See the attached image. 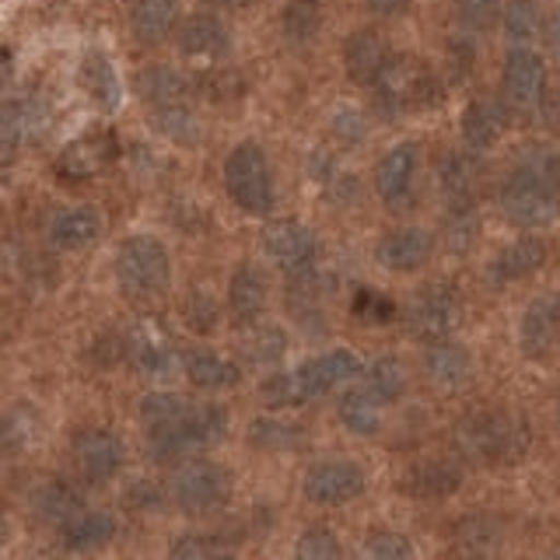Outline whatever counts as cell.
Here are the masks:
<instances>
[{
    "mask_svg": "<svg viewBox=\"0 0 560 560\" xmlns=\"http://www.w3.org/2000/svg\"><path fill=\"white\" fill-rule=\"evenodd\" d=\"M501 214L515 228H542L560 214V151H533L501 186Z\"/></svg>",
    "mask_w": 560,
    "mask_h": 560,
    "instance_id": "1",
    "label": "cell"
},
{
    "mask_svg": "<svg viewBox=\"0 0 560 560\" xmlns=\"http://www.w3.org/2000/svg\"><path fill=\"white\" fill-rule=\"evenodd\" d=\"M116 280L119 291L133 302H151L172 280L168 245L154 235H130L116 249Z\"/></svg>",
    "mask_w": 560,
    "mask_h": 560,
    "instance_id": "2",
    "label": "cell"
},
{
    "mask_svg": "<svg viewBox=\"0 0 560 560\" xmlns=\"http://www.w3.org/2000/svg\"><path fill=\"white\" fill-rule=\"evenodd\" d=\"M224 192L238 210L245 214H270L273 210V172L267 162V151H262L256 140H242L224 158L221 168Z\"/></svg>",
    "mask_w": 560,
    "mask_h": 560,
    "instance_id": "3",
    "label": "cell"
},
{
    "mask_svg": "<svg viewBox=\"0 0 560 560\" xmlns=\"http://www.w3.org/2000/svg\"><path fill=\"white\" fill-rule=\"evenodd\" d=\"M434 78L424 63H417L413 57H393V63L385 67V74L378 78L375 92V113L382 119H399L407 113L428 109L434 102Z\"/></svg>",
    "mask_w": 560,
    "mask_h": 560,
    "instance_id": "4",
    "label": "cell"
},
{
    "mask_svg": "<svg viewBox=\"0 0 560 560\" xmlns=\"http://www.w3.org/2000/svg\"><path fill=\"white\" fill-rule=\"evenodd\" d=\"M232 472L210 459H189L172 472L168 498L186 515H210L232 501Z\"/></svg>",
    "mask_w": 560,
    "mask_h": 560,
    "instance_id": "5",
    "label": "cell"
},
{
    "mask_svg": "<svg viewBox=\"0 0 560 560\" xmlns=\"http://www.w3.org/2000/svg\"><path fill=\"white\" fill-rule=\"evenodd\" d=\"M466 445L477 459L490 466H504V463L522 459L525 448H529V428L512 413L487 410L466 424Z\"/></svg>",
    "mask_w": 560,
    "mask_h": 560,
    "instance_id": "6",
    "label": "cell"
},
{
    "mask_svg": "<svg viewBox=\"0 0 560 560\" xmlns=\"http://www.w3.org/2000/svg\"><path fill=\"white\" fill-rule=\"evenodd\" d=\"M463 294L459 288L445 284V280H438V284L424 288L413 305L407 312V323H410V332L420 340V343H438V340H452L455 329L463 326Z\"/></svg>",
    "mask_w": 560,
    "mask_h": 560,
    "instance_id": "7",
    "label": "cell"
},
{
    "mask_svg": "<svg viewBox=\"0 0 560 560\" xmlns=\"http://www.w3.org/2000/svg\"><path fill=\"white\" fill-rule=\"evenodd\" d=\"M501 88L508 105L518 116L536 119L547 105V60L529 46H515L501 70Z\"/></svg>",
    "mask_w": 560,
    "mask_h": 560,
    "instance_id": "8",
    "label": "cell"
},
{
    "mask_svg": "<svg viewBox=\"0 0 560 560\" xmlns=\"http://www.w3.org/2000/svg\"><path fill=\"white\" fill-rule=\"evenodd\" d=\"M364 483H368V477H364V469L358 463H350V459H323V463H315L305 472L302 494L312 504L337 508V504L354 501L364 490Z\"/></svg>",
    "mask_w": 560,
    "mask_h": 560,
    "instance_id": "9",
    "label": "cell"
},
{
    "mask_svg": "<svg viewBox=\"0 0 560 560\" xmlns=\"http://www.w3.org/2000/svg\"><path fill=\"white\" fill-rule=\"evenodd\" d=\"M262 249L288 277L315 270V256H319V242H315L312 228L302 221H273L262 232Z\"/></svg>",
    "mask_w": 560,
    "mask_h": 560,
    "instance_id": "10",
    "label": "cell"
},
{
    "mask_svg": "<svg viewBox=\"0 0 560 560\" xmlns=\"http://www.w3.org/2000/svg\"><path fill=\"white\" fill-rule=\"evenodd\" d=\"M74 463L84 480L105 483L127 466V445H122V438L113 431L88 428L74 438Z\"/></svg>",
    "mask_w": 560,
    "mask_h": 560,
    "instance_id": "11",
    "label": "cell"
},
{
    "mask_svg": "<svg viewBox=\"0 0 560 560\" xmlns=\"http://www.w3.org/2000/svg\"><path fill=\"white\" fill-rule=\"evenodd\" d=\"M417 172H420V144L413 140H402L393 151H385L375 165V192L382 203H402L413 192L417 183Z\"/></svg>",
    "mask_w": 560,
    "mask_h": 560,
    "instance_id": "12",
    "label": "cell"
},
{
    "mask_svg": "<svg viewBox=\"0 0 560 560\" xmlns=\"http://www.w3.org/2000/svg\"><path fill=\"white\" fill-rule=\"evenodd\" d=\"M122 361H130L133 372L151 378H165L175 368H183V354L175 350V343L151 326L133 329L130 337H122Z\"/></svg>",
    "mask_w": 560,
    "mask_h": 560,
    "instance_id": "13",
    "label": "cell"
},
{
    "mask_svg": "<svg viewBox=\"0 0 560 560\" xmlns=\"http://www.w3.org/2000/svg\"><path fill=\"white\" fill-rule=\"evenodd\" d=\"M175 39H179V52L192 63H221L232 49L228 25L214 14H189L175 32Z\"/></svg>",
    "mask_w": 560,
    "mask_h": 560,
    "instance_id": "14",
    "label": "cell"
},
{
    "mask_svg": "<svg viewBox=\"0 0 560 560\" xmlns=\"http://www.w3.org/2000/svg\"><path fill=\"white\" fill-rule=\"evenodd\" d=\"M389 63H393V52H389V46H385V39L378 32L354 28L343 39V67H347V78L354 84L375 88Z\"/></svg>",
    "mask_w": 560,
    "mask_h": 560,
    "instance_id": "15",
    "label": "cell"
},
{
    "mask_svg": "<svg viewBox=\"0 0 560 560\" xmlns=\"http://www.w3.org/2000/svg\"><path fill=\"white\" fill-rule=\"evenodd\" d=\"M518 343L525 350V358L553 354L560 343V298L542 294L525 305L522 323H518Z\"/></svg>",
    "mask_w": 560,
    "mask_h": 560,
    "instance_id": "16",
    "label": "cell"
},
{
    "mask_svg": "<svg viewBox=\"0 0 560 560\" xmlns=\"http://www.w3.org/2000/svg\"><path fill=\"white\" fill-rule=\"evenodd\" d=\"M358 375H364V364H361V358L354 354V350H347V347L326 350V354L298 364V378H302L308 399H319V396L332 393L337 385H347L350 378H358Z\"/></svg>",
    "mask_w": 560,
    "mask_h": 560,
    "instance_id": "17",
    "label": "cell"
},
{
    "mask_svg": "<svg viewBox=\"0 0 560 560\" xmlns=\"http://www.w3.org/2000/svg\"><path fill=\"white\" fill-rule=\"evenodd\" d=\"M78 88L98 105L102 113H116L122 105L119 70H116L109 52H102V49H88L78 60Z\"/></svg>",
    "mask_w": 560,
    "mask_h": 560,
    "instance_id": "18",
    "label": "cell"
},
{
    "mask_svg": "<svg viewBox=\"0 0 560 560\" xmlns=\"http://www.w3.org/2000/svg\"><path fill=\"white\" fill-rule=\"evenodd\" d=\"M270 302V284L256 262H242L235 267L232 280H228V312L238 326H256L259 315L267 312Z\"/></svg>",
    "mask_w": 560,
    "mask_h": 560,
    "instance_id": "19",
    "label": "cell"
},
{
    "mask_svg": "<svg viewBox=\"0 0 560 560\" xmlns=\"http://www.w3.org/2000/svg\"><path fill=\"white\" fill-rule=\"evenodd\" d=\"M547 259H550L547 238L522 235L515 242H508L504 249L494 256V262H490V280H494V284H515V280L539 273L542 267H547Z\"/></svg>",
    "mask_w": 560,
    "mask_h": 560,
    "instance_id": "20",
    "label": "cell"
},
{
    "mask_svg": "<svg viewBox=\"0 0 560 560\" xmlns=\"http://www.w3.org/2000/svg\"><path fill=\"white\" fill-rule=\"evenodd\" d=\"M434 253V238L420 228H396V232L378 238V262L393 273H417Z\"/></svg>",
    "mask_w": 560,
    "mask_h": 560,
    "instance_id": "21",
    "label": "cell"
},
{
    "mask_svg": "<svg viewBox=\"0 0 560 560\" xmlns=\"http://www.w3.org/2000/svg\"><path fill=\"white\" fill-rule=\"evenodd\" d=\"M102 238V214L95 207H63L49 221V242L60 253H84Z\"/></svg>",
    "mask_w": 560,
    "mask_h": 560,
    "instance_id": "22",
    "label": "cell"
},
{
    "mask_svg": "<svg viewBox=\"0 0 560 560\" xmlns=\"http://www.w3.org/2000/svg\"><path fill=\"white\" fill-rule=\"evenodd\" d=\"M183 375L189 378V385H197L203 393H224V389H235L242 372L235 361H228L218 350H186L183 354Z\"/></svg>",
    "mask_w": 560,
    "mask_h": 560,
    "instance_id": "23",
    "label": "cell"
},
{
    "mask_svg": "<svg viewBox=\"0 0 560 560\" xmlns=\"http://www.w3.org/2000/svg\"><path fill=\"white\" fill-rule=\"evenodd\" d=\"M113 144H116L113 133H105V130H92L78 140H70L60 154V172L70 175V179H92V175H98L109 165V158L116 151Z\"/></svg>",
    "mask_w": 560,
    "mask_h": 560,
    "instance_id": "24",
    "label": "cell"
},
{
    "mask_svg": "<svg viewBox=\"0 0 560 560\" xmlns=\"http://www.w3.org/2000/svg\"><path fill=\"white\" fill-rule=\"evenodd\" d=\"M183 0H133L130 8V32L137 43L158 46L179 25Z\"/></svg>",
    "mask_w": 560,
    "mask_h": 560,
    "instance_id": "25",
    "label": "cell"
},
{
    "mask_svg": "<svg viewBox=\"0 0 560 560\" xmlns=\"http://www.w3.org/2000/svg\"><path fill=\"white\" fill-rule=\"evenodd\" d=\"M424 375L438 385V389H459L472 375V358L463 343L455 340H438L424 350Z\"/></svg>",
    "mask_w": 560,
    "mask_h": 560,
    "instance_id": "26",
    "label": "cell"
},
{
    "mask_svg": "<svg viewBox=\"0 0 560 560\" xmlns=\"http://www.w3.org/2000/svg\"><path fill=\"white\" fill-rule=\"evenodd\" d=\"M480 168L469 154L455 151L442 162V200L445 210H477Z\"/></svg>",
    "mask_w": 560,
    "mask_h": 560,
    "instance_id": "27",
    "label": "cell"
},
{
    "mask_svg": "<svg viewBox=\"0 0 560 560\" xmlns=\"http://www.w3.org/2000/svg\"><path fill=\"white\" fill-rule=\"evenodd\" d=\"M508 130V113L494 98H472L463 109V140L472 151H490Z\"/></svg>",
    "mask_w": 560,
    "mask_h": 560,
    "instance_id": "28",
    "label": "cell"
},
{
    "mask_svg": "<svg viewBox=\"0 0 560 560\" xmlns=\"http://www.w3.org/2000/svg\"><path fill=\"white\" fill-rule=\"evenodd\" d=\"M32 508H35V515H39L43 522L63 529V525L74 518L78 512H84V498H81V490L74 483L46 480V483H39V487L32 490Z\"/></svg>",
    "mask_w": 560,
    "mask_h": 560,
    "instance_id": "29",
    "label": "cell"
},
{
    "mask_svg": "<svg viewBox=\"0 0 560 560\" xmlns=\"http://www.w3.org/2000/svg\"><path fill=\"white\" fill-rule=\"evenodd\" d=\"M140 95L148 98L151 116L154 113H168V109H183L189 102V81L183 74H175L168 67H151L140 74Z\"/></svg>",
    "mask_w": 560,
    "mask_h": 560,
    "instance_id": "30",
    "label": "cell"
},
{
    "mask_svg": "<svg viewBox=\"0 0 560 560\" xmlns=\"http://www.w3.org/2000/svg\"><path fill=\"white\" fill-rule=\"evenodd\" d=\"M116 518L109 512H102V508H84L74 518H70L60 536H63V547L67 550H95V547H105L113 536H116Z\"/></svg>",
    "mask_w": 560,
    "mask_h": 560,
    "instance_id": "31",
    "label": "cell"
},
{
    "mask_svg": "<svg viewBox=\"0 0 560 560\" xmlns=\"http://www.w3.org/2000/svg\"><path fill=\"white\" fill-rule=\"evenodd\" d=\"M337 413H340V424L350 434H358V438H372L382 428V402L368 393L364 385H358V389H347L340 396Z\"/></svg>",
    "mask_w": 560,
    "mask_h": 560,
    "instance_id": "32",
    "label": "cell"
},
{
    "mask_svg": "<svg viewBox=\"0 0 560 560\" xmlns=\"http://www.w3.org/2000/svg\"><path fill=\"white\" fill-rule=\"evenodd\" d=\"M459 469L445 459H428L407 472L402 487L410 490L413 498H448L452 490H459Z\"/></svg>",
    "mask_w": 560,
    "mask_h": 560,
    "instance_id": "33",
    "label": "cell"
},
{
    "mask_svg": "<svg viewBox=\"0 0 560 560\" xmlns=\"http://www.w3.org/2000/svg\"><path fill=\"white\" fill-rule=\"evenodd\" d=\"M361 385L382 402V407H389V402H399L402 393H407V368H402L399 358L382 354V358H375L372 364L364 368V382Z\"/></svg>",
    "mask_w": 560,
    "mask_h": 560,
    "instance_id": "34",
    "label": "cell"
},
{
    "mask_svg": "<svg viewBox=\"0 0 560 560\" xmlns=\"http://www.w3.org/2000/svg\"><path fill=\"white\" fill-rule=\"evenodd\" d=\"M501 25L515 46H529L539 35H547V18H542L539 0H508L501 11Z\"/></svg>",
    "mask_w": 560,
    "mask_h": 560,
    "instance_id": "35",
    "label": "cell"
},
{
    "mask_svg": "<svg viewBox=\"0 0 560 560\" xmlns=\"http://www.w3.org/2000/svg\"><path fill=\"white\" fill-rule=\"evenodd\" d=\"M323 25V0H288L280 14V28L291 43H312Z\"/></svg>",
    "mask_w": 560,
    "mask_h": 560,
    "instance_id": "36",
    "label": "cell"
},
{
    "mask_svg": "<svg viewBox=\"0 0 560 560\" xmlns=\"http://www.w3.org/2000/svg\"><path fill=\"white\" fill-rule=\"evenodd\" d=\"M302 442L305 438L298 431V424L280 417H259L249 428V445H256L259 452H294Z\"/></svg>",
    "mask_w": 560,
    "mask_h": 560,
    "instance_id": "37",
    "label": "cell"
},
{
    "mask_svg": "<svg viewBox=\"0 0 560 560\" xmlns=\"http://www.w3.org/2000/svg\"><path fill=\"white\" fill-rule=\"evenodd\" d=\"M186 428H189L192 445L207 448L228 434V410L218 407V402H192L189 417H186Z\"/></svg>",
    "mask_w": 560,
    "mask_h": 560,
    "instance_id": "38",
    "label": "cell"
},
{
    "mask_svg": "<svg viewBox=\"0 0 560 560\" xmlns=\"http://www.w3.org/2000/svg\"><path fill=\"white\" fill-rule=\"evenodd\" d=\"M28 140H32V130H28L25 102L8 98L4 109H0V144H4V165L14 162V154L22 151Z\"/></svg>",
    "mask_w": 560,
    "mask_h": 560,
    "instance_id": "39",
    "label": "cell"
},
{
    "mask_svg": "<svg viewBox=\"0 0 560 560\" xmlns=\"http://www.w3.org/2000/svg\"><path fill=\"white\" fill-rule=\"evenodd\" d=\"M262 402L270 410H284V407H298V402H308L305 385L298 378V368H288V372H273L267 382H262Z\"/></svg>",
    "mask_w": 560,
    "mask_h": 560,
    "instance_id": "40",
    "label": "cell"
},
{
    "mask_svg": "<svg viewBox=\"0 0 560 560\" xmlns=\"http://www.w3.org/2000/svg\"><path fill=\"white\" fill-rule=\"evenodd\" d=\"M298 557H308V560H337L343 557V542L340 536L329 529V525H312L302 536H298Z\"/></svg>",
    "mask_w": 560,
    "mask_h": 560,
    "instance_id": "41",
    "label": "cell"
},
{
    "mask_svg": "<svg viewBox=\"0 0 560 560\" xmlns=\"http://www.w3.org/2000/svg\"><path fill=\"white\" fill-rule=\"evenodd\" d=\"M284 350H288V337L273 326H259L249 332V340H245V358L253 364H277L284 358Z\"/></svg>",
    "mask_w": 560,
    "mask_h": 560,
    "instance_id": "42",
    "label": "cell"
},
{
    "mask_svg": "<svg viewBox=\"0 0 560 560\" xmlns=\"http://www.w3.org/2000/svg\"><path fill=\"white\" fill-rule=\"evenodd\" d=\"M455 11H459V22L469 32H487L501 22V0H455Z\"/></svg>",
    "mask_w": 560,
    "mask_h": 560,
    "instance_id": "43",
    "label": "cell"
},
{
    "mask_svg": "<svg viewBox=\"0 0 560 560\" xmlns=\"http://www.w3.org/2000/svg\"><path fill=\"white\" fill-rule=\"evenodd\" d=\"M189 402L179 396V393H151L144 402H140V417H144V424L154 428V424H168V420L183 417Z\"/></svg>",
    "mask_w": 560,
    "mask_h": 560,
    "instance_id": "44",
    "label": "cell"
},
{
    "mask_svg": "<svg viewBox=\"0 0 560 560\" xmlns=\"http://www.w3.org/2000/svg\"><path fill=\"white\" fill-rule=\"evenodd\" d=\"M364 553L378 557V560H407V557H413V542L402 533L378 529V533H372L364 539Z\"/></svg>",
    "mask_w": 560,
    "mask_h": 560,
    "instance_id": "45",
    "label": "cell"
},
{
    "mask_svg": "<svg viewBox=\"0 0 560 560\" xmlns=\"http://www.w3.org/2000/svg\"><path fill=\"white\" fill-rule=\"evenodd\" d=\"M168 553L172 557H224L232 550H228L224 542H214V536H207V533H189L175 539Z\"/></svg>",
    "mask_w": 560,
    "mask_h": 560,
    "instance_id": "46",
    "label": "cell"
},
{
    "mask_svg": "<svg viewBox=\"0 0 560 560\" xmlns=\"http://www.w3.org/2000/svg\"><path fill=\"white\" fill-rule=\"evenodd\" d=\"M183 319H186L189 329L207 332V329H214V326H218V305L210 302L207 294H189V298H186V305H183Z\"/></svg>",
    "mask_w": 560,
    "mask_h": 560,
    "instance_id": "47",
    "label": "cell"
},
{
    "mask_svg": "<svg viewBox=\"0 0 560 560\" xmlns=\"http://www.w3.org/2000/svg\"><path fill=\"white\" fill-rule=\"evenodd\" d=\"M332 133L343 144H358L361 137H368V119L358 109H337L332 113Z\"/></svg>",
    "mask_w": 560,
    "mask_h": 560,
    "instance_id": "48",
    "label": "cell"
},
{
    "mask_svg": "<svg viewBox=\"0 0 560 560\" xmlns=\"http://www.w3.org/2000/svg\"><path fill=\"white\" fill-rule=\"evenodd\" d=\"M162 498H165V490L151 480H140L127 490V504L133 508V512H154V508L162 504Z\"/></svg>",
    "mask_w": 560,
    "mask_h": 560,
    "instance_id": "49",
    "label": "cell"
},
{
    "mask_svg": "<svg viewBox=\"0 0 560 560\" xmlns=\"http://www.w3.org/2000/svg\"><path fill=\"white\" fill-rule=\"evenodd\" d=\"M368 8H372L375 14H382V18H396V14H402L410 8V0H368Z\"/></svg>",
    "mask_w": 560,
    "mask_h": 560,
    "instance_id": "50",
    "label": "cell"
},
{
    "mask_svg": "<svg viewBox=\"0 0 560 560\" xmlns=\"http://www.w3.org/2000/svg\"><path fill=\"white\" fill-rule=\"evenodd\" d=\"M547 43H550L553 52H560V11L547 22Z\"/></svg>",
    "mask_w": 560,
    "mask_h": 560,
    "instance_id": "51",
    "label": "cell"
},
{
    "mask_svg": "<svg viewBox=\"0 0 560 560\" xmlns=\"http://www.w3.org/2000/svg\"><path fill=\"white\" fill-rule=\"evenodd\" d=\"M203 4H210V8H242L245 0H203Z\"/></svg>",
    "mask_w": 560,
    "mask_h": 560,
    "instance_id": "52",
    "label": "cell"
}]
</instances>
